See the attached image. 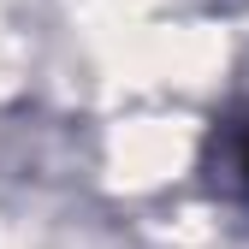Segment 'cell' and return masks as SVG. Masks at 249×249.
<instances>
[{"label":"cell","mask_w":249,"mask_h":249,"mask_svg":"<svg viewBox=\"0 0 249 249\" xmlns=\"http://www.w3.org/2000/svg\"><path fill=\"white\" fill-rule=\"evenodd\" d=\"M208 160H213V184H226V196L249 202V101L231 107L226 119H213Z\"/></svg>","instance_id":"cell-1"}]
</instances>
